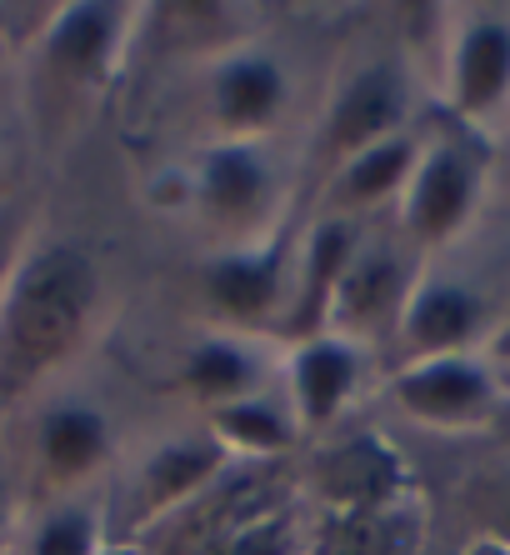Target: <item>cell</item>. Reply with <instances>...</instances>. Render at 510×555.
Returning <instances> with one entry per match:
<instances>
[{
	"mask_svg": "<svg viewBox=\"0 0 510 555\" xmlns=\"http://www.w3.org/2000/svg\"><path fill=\"white\" fill-rule=\"evenodd\" d=\"M101 300L95 260L71 241L30 250L0 275V390H26L80 346Z\"/></svg>",
	"mask_w": 510,
	"mask_h": 555,
	"instance_id": "6da1fadb",
	"label": "cell"
},
{
	"mask_svg": "<svg viewBox=\"0 0 510 555\" xmlns=\"http://www.w3.org/2000/svg\"><path fill=\"white\" fill-rule=\"evenodd\" d=\"M500 145L466 120L435 111L431 126H421V155L410 170V185L400 195V235L421 256L456 246L485 216L490 185H496Z\"/></svg>",
	"mask_w": 510,
	"mask_h": 555,
	"instance_id": "7a4b0ae2",
	"label": "cell"
},
{
	"mask_svg": "<svg viewBox=\"0 0 510 555\" xmlns=\"http://www.w3.org/2000/svg\"><path fill=\"white\" fill-rule=\"evenodd\" d=\"M441 30V111L471 130L510 135V5H460Z\"/></svg>",
	"mask_w": 510,
	"mask_h": 555,
	"instance_id": "3957f363",
	"label": "cell"
},
{
	"mask_svg": "<svg viewBox=\"0 0 510 555\" xmlns=\"http://www.w3.org/2000/svg\"><path fill=\"white\" fill-rule=\"evenodd\" d=\"M421 266H425V256L410 246L406 235L400 241L360 235L350 260H345L341 281H335L326 331H335L345 340H360L366 350L396 346V331L406 321V306H410L416 281H421Z\"/></svg>",
	"mask_w": 510,
	"mask_h": 555,
	"instance_id": "277c9868",
	"label": "cell"
},
{
	"mask_svg": "<svg viewBox=\"0 0 510 555\" xmlns=\"http://www.w3.org/2000/svg\"><path fill=\"white\" fill-rule=\"evenodd\" d=\"M506 401L510 390L490 356H425L391 375V405L431 430H481Z\"/></svg>",
	"mask_w": 510,
	"mask_h": 555,
	"instance_id": "5b68a950",
	"label": "cell"
},
{
	"mask_svg": "<svg viewBox=\"0 0 510 555\" xmlns=\"http://www.w3.org/2000/svg\"><path fill=\"white\" fill-rule=\"evenodd\" d=\"M406 130H416V76H410V61L406 55H370L331 95L320 145H326L335 166H345L350 155L391 141V135H406Z\"/></svg>",
	"mask_w": 510,
	"mask_h": 555,
	"instance_id": "8992f818",
	"label": "cell"
},
{
	"mask_svg": "<svg viewBox=\"0 0 510 555\" xmlns=\"http://www.w3.org/2000/svg\"><path fill=\"white\" fill-rule=\"evenodd\" d=\"M291 250L285 241H241L201 266L205 300L235 325H270L281 321L291 296Z\"/></svg>",
	"mask_w": 510,
	"mask_h": 555,
	"instance_id": "52a82bcc",
	"label": "cell"
},
{
	"mask_svg": "<svg viewBox=\"0 0 510 555\" xmlns=\"http://www.w3.org/2000/svg\"><path fill=\"white\" fill-rule=\"evenodd\" d=\"M316 495L320 511H381V505L416 501V480L391 440L360 430L326 446V455L316 461Z\"/></svg>",
	"mask_w": 510,
	"mask_h": 555,
	"instance_id": "ba28073f",
	"label": "cell"
},
{
	"mask_svg": "<svg viewBox=\"0 0 510 555\" xmlns=\"http://www.w3.org/2000/svg\"><path fill=\"white\" fill-rule=\"evenodd\" d=\"M370 375V350L360 340H345L335 331H320L310 340H295L285 356V401L301 430L331 426Z\"/></svg>",
	"mask_w": 510,
	"mask_h": 555,
	"instance_id": "9c48e42d",
	"label": "cell"
},
{
	"mask_svg": "<svg viewBox=\"0 0 510 555\" xmlns=\"http://www.w3.org/2000/svg\"><path fill=\"white\" fill-rule=\"evenodd\" d=\"M195 206L220 231L260 225L276 206V166L260 141H220L195 160Z\"/></svg>",
	"mask_w": 510,
	"mask_h": 555,
	"instance_id": "30bf717a",
	"label": "cell"
},
{
	"mask_svg": "<svg viewBox=\"0 0 510 555\" xmlns=\"http://www.w3.org/2000/svg\"><path fill=\"white\" fill-rule=\"evenodd\" d=\"M291 101V76L281 55L260 46H235L211 65V116L226 141H260Z\"/></svg>",
	"mask_w": 510,
	"mask_h": 555,
	"instance_id": "8fae6325",
	"label": "cell"
},
{
	"mask_svg": "<svg viewBox=\"0 0 510 555\" xmlns=\"http://www.w3.org/2000/svg\"><path fill=\"white\" fill-rule=\"evenodd\" d=\"M130 30V11L126 5H111V0H76V5H61L46 26V65H51L61 80L71 86H101L115 70V55L126 46Z\"/></svg>",
	"mask_w": 510,
	"mask_h": 555,
	"instance_id": "7c38bea8",
	"label": "cell"
},
{
	"mask_svg": "<svg viewBox=\"0 0 510 555\" xmlns=\"http://www.w3.org/2000/svg\"><path fill=\"white\" fill-rule=\"evenodd\" d=\"M356 241H360V225L350 216L316 220V231H310L306 250L295 256L291 300H285L281 321H276V331H281L291 346L326 331V321H331L335 281H341V271H345V260H350V250H356Z\"/></svg>",
	"mask_w": 510,
	"mask_h": 555,
	"instance_id": "4fadbf2b",
	"label": "cell"
},
{
	"mask_svg": "<svg viewBox=\"0 0 510 555\" xmlns=\"http://www.w3.org/2000/svg\"><path fill=\"white\" fill-rule=\"evenodd\" d=\"M425 505L421 495L381 511H320L310 555H421Z\"/></svg>",
	"mask_w": 510,
	"mask_h": 555,
	"instance_id": "5bb4252c",
	"label": "cell"
},
{
	"mask_svg": "<svg viewBox=\"0 0 510 555\" xmlns=\"http://www.w3.org/2000/svg\"><path fill=\"white\" fill-rule=\"evenodd\" d=\"M220 465H226V451L211 436L166 440L161 451L145 455L141 476H136V516L155 520L176 505H191L195 491L220 476Z\"/></svg>",
	"mask_w": 510,
	"mask_h": 555,
	"instance_id": "9a60e30c",
	"label": "cell"
},
{
	"mask_svg": "<svg viewBox=\"0 0 510 555\" xmlns=\"http://www.w3.org/2000/svg\"><path fill=\"white\" fill-rule=\"evenodd\" d=\"M416 155H421V126L350 155L345 166H335L331 195H335V206H341V216L356 220V216H366V210L400 206V195H406V185H410V170H416Z\"/></svg>",
	"mask_w": 510,
	"mask_h": 555,
	"instance_id": "2e32d148",
	"label": "cell"
},
{
	"mask_svg": "<svg viewBox=\"0 0 510 555\" xmlns=\"http://www.w3.org/2000/svg\"><path fill=\"white\" fill-rule=\"evenodd\" d=\"M36 451L55 480H65V486H71V480H86V476H95L105 465V455H111V421L86 401H61L40 415Z\"/></svg>",
	"mask_w": 510,
	"mask_h": 555,
	"instance_id": "e0dca14e",
	"label": "cell"
},
{
	"mask_svg": "<svg viewBox=\"0 0 510 555\" xmlns=\"http://www.w3.org/2000/svg\"><path fill=\"white\" fill-rule=\"evenodd\" d=\"M295 436H301V426H295L291 401L281 405L276 396H266V390L211 411V440H216L220 451H241V455H251V461L291 451Z\"/></svg>",
	"mask_w": 510,
	"mask_h": 555,
	"instance_id": "ac0fdd59",
	"label": "cell"
},
{
	"mask_svg": "<svg viewBox=\"0 0 510 555\" xmlns=\"http://www.w3.org/2000/svg\"><path fill=\"white\" fill-rule=\"evenodd\" d=\"M180 386L191 390L205 411L230 401H245L260 390V361H255L251 340L241 336H211L186 356V371H180Z\"/></svg>",
	"mask_w": 510,
	"mask_h": 555,
	"instance_id": "d6986e66",
	"label": "cell"
},
{
	"mask_svg": "<svg viewBox=\"0 0 510 555\" xmlns=\"http://www.w3.org/2000/svg\"><path fill=\"white\" fill-rule=\"evenodd\" d=\"M105 551V520L95 501H65L36 526L30 555H101Z\"/></svg>",
	"mask_w": 510,
	"mask_h": 555,
	"instance_id": "ffe728a7",
	"label": "cell"
},
{
	"mask_svg": "<svg viewBox=\"0 0 510 555\" xmlns=\"http://www.w3.org/2000/svg\"><path fill=\"white\" fill-rule=\"evenodd\" d=\"M456 555H510V541H500V535H466Z\"/></svg>",
	"mask_w": 510,
	"mask_h": 555,
	"instance_id": "44dd1931",
	"label": "cell"
},
{
	"mask_svg": "<svg viewBox=\"0 0 510 555\" xmlns=\"http://www.w3.org/2000/svg\"><path fill=\"white\" fill-rule=\"evenodd\" d=\"M485 356L496 361V371H506V365H510V321L500 325V336L490 340V350H485Z\"/></svg>",
	"mask_w": 510,
	"mask_h": 555,
	"instance_id": "7402d4cb",
	"label": "cell"
},
{
	"mask_svg": "<svg viewBox=\"0 0 510 555\" xmlns=\"http://www.w3.org/2000/svg\"><path fill=\"white\" fill-rule=\"evenodd\" d=\"M5 541H11V516H5V495H0V555H5Z\"/></svg>",
	"mask_w": 510,
	"mask_h": 555,
	"instance_id": "603a6c76",
	"label": "cell"
},
{
	"mask_svg": "<svg viewBox=\"0 0 510 555\" xmlns=\"http://www.w3.org/2000/svg\"><path fill=\"white\" fill-rule=\"evenodd\" d=\"M506 145H510V135H506V141H500V151H506ZM506 170H510V160H500V166H496V176H506Z\"/></svg>",
	"mask_w": 510,
	"mask_h": 555,
	"instance_id": "cb8c5ba5",
	"label": "cell"
},
{
	"mask_svg": "<svg viewBox=\"0 0 510 555\" xmlns=\"http://www.w3.org/2000/svg\"><path fill=\"white\" fill-rule=\"evenodd\" d=\"M500 380H506V390H510V365H506V371H500Z\"/></svg>",
	"mask_w": 510,
	"mask_h": 555,
	"instance_id": "d4e9b609",
	"label": "cell"
},
{
	"mask_svg": "<svg viewBox=\"0 0 510 555\" xmlns=\"http://www.w3.org/2000/svg\"><path fill=\"white\" fill-rule=\"evenodd\" d=\"M101 555H130V551H101Z\"/></svg>",
	"mask_w": 510,
	"mask_h": 555,
	"instance_id": "484cf974",
	"label": "cell"
}]
</instances>
